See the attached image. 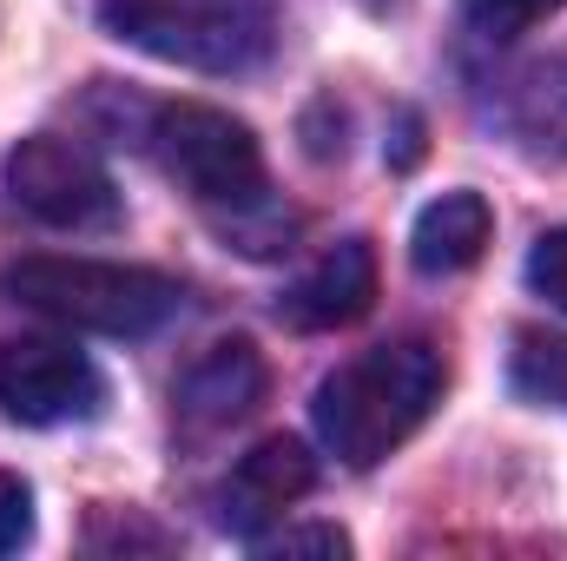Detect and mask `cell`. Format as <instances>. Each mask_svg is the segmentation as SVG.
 Here are the masks:
<instances>
[{"mask_svg": "<svg viewBox=\"0 0 567 561\" xmlns=\"http://www.w3.org/2000/svg\"><path fill=\"white\" fill-rule=\"evenodd\" d=\"M0 290L53 324L93 330V337H152L185 297L165 272L106 265V258H20L0 272Z\"/></svg>", "mask_w": 567, "mask_h": 561, "instance_id": "cell-2", "label": "cell"}, {"mask_svg": "<svg viewBox=\"0 0 567 561\" xmlns=\"http://www.w3.org/2000/svg\"><path fill=\"white\" fill-rule=\"evenodd\" d=\"M310 482H317L310 449L290 442V436H271V442H258L251 456L231 462V476H225V489H218V522H225L231 536L258 542L265 522H278L284 509H297V502L310 496Z\"/></svg>", "mask_w": 567, "mask_h": 561, "instance_id": "cell-8", "label": "cell"}, {"mask_svg": "<svg viewBox=\"0 0 567 561\" xmlns=\"http://www.w3.org/2000/svg\"><path fill=\"white\" fill-rule=\"evenodd\" d=\"M528 284H535L555 310H567V225L561 232H548V238L528 252Z\"/></svg>", "mask_w": 567, "mask_h": 561, "instance_id": "cell-14", "label": "cell"}, {"mask_svg": "<svg viewBox=\"0 0 567 561\" xmlns=\"http://www.w3.org/2000/svg\"><path fill=\"white\" fill-rule=\"evenodd\" d=\"M0 410L27 429L93 422L106 410V377L93 370L86 350L60 337H20V344H0Z\"/></svg>", "mask_w": 567, "mask_h": 561, "instance_id": "cell-6", "label": "cell"}, {"mask_svg": "<svg viewBox=\"0 0 567 561\" xmlns=\"http://www.w3.org/2000/svg\"><path fill=\"white\" fill-rule=\"evenodd\" d=\"M251 549H258V555H350V536H343V529H330V522H310V529L258 536Z\"/></svg>", "mask_w": 567, "mask_h": 561, "instance_id": "cell-13", "label": "cell"}, {"mask_svg": "<svg viewBox=\"0 0 567 561\" xmlns=\"http://www.w3.org/2000/svg\"><path fill=\"white\" fill-rule=\"evenodd\" d=\"M442 384H449L442 350L423 337H396V344H377V350L350 357L343 370H330L317 384L310 417L337 462L370 469L423 429L429 410L442 404Z\"/></svg>", "mask_w": 567, "mask_h": 561, "instance_id": "cell-1", "label": "cell"}, {"mask_svg": "<svg viewBox=\"0 0 567 561\" xmlns=\"http://www.w3.org/2000/svg\"><path fill=\"white\" fill-rule=\"evenodd\" d=\"M495 218H488V198L482 192H442L435 205H423L416 232H410V258L429 278H449V272H468L488 245Z\"/></svg>", "mask_w": 567, "mask_h": 561, "instance_id": "cell-10", "label": "cell"}, {"mask_svg": "<svg viewBox=\"0 0 567 561\" xmlns=\"http://www.w3.org/2000/svg\"><path fill=\"white\" fill-rule=\"evenodd\" d=\"M152 152L258 258V225L251 218L271 212V198H265V152L251 140V126L218 113V106H192V100L185 106H158L152 113Z\"/></svg>", "mask_w": 567, "mask_h": 561, "instance_id": "cell-3", "label": "cell"}, {"mask_svg": "<svg viewBox=\"0 0 567 561\" xmlns=\"http://www.w3.org/2000/svg\"><path fill=\"white\" fill-rule=\"evenodd\" d=\"M106 33L192 73H245L278 40V0H100Z\"/></svg>", "mask_w": 567, "mask_h": 561, "instance_id": "cell-4", "label": "cell"}, {"mask_svg": "<svg viewBox=\"0 0 567 561\" xmlns=\"http://www.w3.org/2000/svg\"><path fill=\"white\" fill-rule=\"evenodd\" d=\"M555 7H567V0H462V20L488 40H515L528 27H542Z\"/></svg>", "mask_w": 567, "mask_h": 561, "instance_id": "cell-12", "label": "cell"}, {"mask_svg": "<svg viewBox=\"0 0 567 561\" xmlns=\"http://www.w3.org/2000/svg\"><path fill=\"white\" fill-rule=\"evenodd\" d=\"M265 404V357L251 337H225L205 357L185 364V377L172 384V410L185 422V436H218L231 422H245Z\"/></svg>", "mask_w": 567, "mask_h": 561, "instance_id": "cell-7", "label": "cell"}, {"mask_svg": "<svg viewBox=\"0 0 567 561\" xmlns=\"http://www.w3.org/2000/svg\"><path fill=\"white\" fill-rule=\"evenodd\" d=\"M515 390H522L528 404H561L567 410V344L561 337L522 330V350H515Z\"/></svg>", "mask_w": 567, "mask_h": 561, "instance_id": "cell-11", "label": "cell"}, {"mask_svg": "<svg viewBox=\"0 0 567 561\" xmlns=\"http://www.w3.org/2000/svg\"><path fill=\"white\" fill-rule=\"evenodd\" d=\"M370 297H377V252L370 238H343L284 290V317L297 330H337V324H357Z\"/></svg>", "mask_w": 567, "mask_h": 561, "instance_id": "cell-9", "label": "cell"}, {"mask_svg": "<svg viewBox=\"0 0 567 561\" xmlns=\"http://www.w3.org/2000/svg\"><path fill=\"white\" fill-rule=\"evenodd\" d=\"M27 536H33V496H27L20 476L0 469V555H13Z\"/></svg>", "mask_w": 567, "mask_h": 561, "instance_id": "cell-15", "label": "cell"}, {"mask_svg": "<svg viewBox=\"0 0 567 561\" xmlns=\"http://www.w3.org/2000/svg\"><path fill=\"white\" fill-rule=\"evenodd\" d=\"M363 7H377V13H390V7H403V0H363Z\"/></svg>", "mask_w": 567, "mask_h": 561, "instance_id": "cell-16", "label": "cell"}, {"mask_svg": "<svg viewBox=\"0 0 567 561\" xmlns=\"http://www.w3.org/2000/svg\"><path fill=\"white\" fill-rule=\"evenodd\" d=\"M7 198L53 225V232H106L120 225V185L106 178V165L86 145L60 140V133H33L7 152Z\"/></svg>", "mask_w": 567, "mask_h": 561, "instance_id": "cell-5", "label": "cell"}]
</instances>
